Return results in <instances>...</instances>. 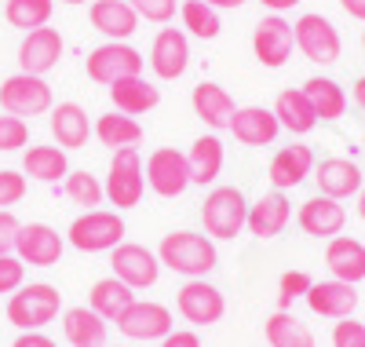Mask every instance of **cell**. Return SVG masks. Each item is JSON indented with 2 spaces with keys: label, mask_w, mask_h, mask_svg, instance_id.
I'll use <instances>...</instances> for the list:
<instances>
[{
  "label": "cell",
  "mask_w": 365,
  "mask_h": 347,
  "mask_svg": "<svg viewBox=\"0 0 365 347\" xmlns=\"http://www.w3.org/2000/svg\"><path fill=\"white\" fill-rule=\"evenodd\" d=\"M158 260L182 274V278H205L208 271H216L220 263V252H216V241L208 234H194V231H172L161 238L158 245Z\"/></svg>",
  "instance_id": "6da1fadb"
},
{
  "label": "cell",
  "mask_w": 365,
  "mask_h": 347,
  "mask_svg": "<svg viewBox=\"0 0 365 347\" xmlns=\"http://www.w3.org/2000/svg\"><path fill=\"white\" fill-rule=\"evenodd\" d=\"M58 311H63V293L48 281H34V286H22L8 296V322L22 333L51 326Z\"/></svg>",
  "instance_id": "7a4b0ae2"
},
{
  "label": "cell",
  "mask_w": 365,
  "mask_h": 347,
  "mask_svg": "<svg viewBox=\"0 0 365 347\" xmlns=\"http://www.w3.org/2000/svg\"><path fill=\"white\" fill-rule=\"evenodd\" d=\"M201 223L208 238H220L230 241L245 231L249 223V201L237 186H212L205 205H201Z\"/></svg>",
  "instance_id": "3957f363"
},
{
  "label": "cell",
  "mask_w": 365,
  "mask_h": 347,
  "mask_svg": "<svg viewBox=\"0 0 365 347\" xmlns=\"http://www.w3.org/2000/svg\"><path fill=\"white\" fill-rule=\"evenodd\" d=\"M106 191V201L120 208H135L143 201V191H146V172H143V157L135 146H125V150H113V161H110V176L103 183Z\"/></svg>",
  "instance_id": "277c9868"
},
{
  "label": "cell",
  "mask_w": 365,
  "mask_h": 347,
  "mask_svg": "<svg viewBox=\"0 0 365 347\" xmlns=\"http://www.w3.org/2000/svg\"><path fill=\"white\" fill-rule=\"evenodd\" d=\"M55 99H51V84L37 74H15L0 84V110L11 114V117H41V114H51Z\"/></svg>",
  "instance_id": "5b68a950"
},
{
  "label": "cell",
  "mask_w": 365,
  "mask_h": 347,
  "mask_svg": "<svg viewBox=\"0 0 365 347\" xmlns=\"http://www.w3.org/2000/svg\"><path fill=\"white\" fill-rule=\"evenodd\" d=\"M125 241V219L120 212L106 208H88L70 223V245L81 252H113Z\"/></svg>",
  "instance_id": "8992f818"
},
{
  "label": "cell",
  "mask_w": 365,
  "mask_h": 347,
  "mask_svg": "<svg viewBox=\"0 0 365 347\" xmlns=\"http://www.w3.org/2000/svg\"><path fill=\"white\" fill-rule=\"evenodd\" d=\"M296 48L303 51L307 62H318V66H332V62H340V51H344V41L336 34V26H332L325 15H299L296 26Z\"/></svg>",
  "instance_id": "52a82bcc"
},
{
  "label": "cell",
  "mask_w": 365,
  "mask_h": 347,
  "mask_svg": "<svg viewBox=\"0 0 365 347\" xmlns=\"http://www.w3.org/2000/svg\"><path fill=\"white\" fill-rule=\"evenodd\" d=\"M146 186L158 198H179L190 186V161L187 154L175 146H158L154 154L146 157Z\"/></svg>",
  "instance_id": "ba28073f"
},
{
  "label": "cell",
  "mask_w": 365,
  "mask_h": 347,
  "mask_svg": "<svg viewBox=\"0 0 365 347\" xmlns=\"http://www.w3.org/2000/svg\"><path fill=\"white\" fill-rule=\"evenodd\" d=\"M143 51H135L125 41H106L103 48H96L88 55V77L96 84H117L125 77H139L143 74Z\"/></svg>",
  "instance_id": "9c48e42d"
},
{
  "label": "cell",
  "mask_w": 365,
  "mask_h": 347,
  "mask_svg": "<svg viewBox=\"0 0 365 347\" xmlns=\"http://www.w3.org/2000/svg\"><path fill=\"white\" fill-rule=\"evenodd\" d=\"M113 278H120L128 289H150L154 281L161 278V260L158 252H150L146 245H135V241H120L113 248Z\"/></svg>",
  "instance_id": "30bf717a"
},
{
  "label": "cell",
  "mask_w": 365,
  "mask_h": 347,
  "mask_svg": "<svg viewBox=\"0 0 365 347\" xmlns=\"http://www.w3.org/2000/svg\"><path fill=\"white\" fill-rule=\"evenodd\" d=\"M175 307L190 326H216L227 311V300L216 286H208L205 278H190L187 286L175 293Z\"/></svg>",
  "instance_id": "8fae6325"
},
{
  "label": "cell",
  "mask_w": 365,
  "mask_h": 347,
  "mask_svg": "<svg viewBox=\"0 0 365 347\" xmlns=\"http://www.w3.org/2000/svg\"><path fill=\"white\" fill-rule=\"evenodd\" d=\"M296 48V34H292V22H285L282 15H267L259 19L256 34H252V51L263 62L267 70H282L289 55Z\"/></svg>",
  "instance_id": "7c38bea8"
},
{
  "label": "cell",
  "mask_w": 365,
  "mask_h": 347,
  "mask_svg": "<svg viewBox=\"0 0 365 347\" xmlns=\"http://www.w3.org/2000/svg\"><path fill=\"white\" fill-rule=\"evenodd\" d=\"M117 329L125 333L128 340H165L175 322H172V311L165 303H154V300H135L125 314L117 318Z\"/></svg>",
  "instance_id": "4fadbf2b"
},
{
  "label": "cell",
  "mask_w": 365,
  "mask_h": 347,
  "mask_svg": "<svg viewBox=\"0 0 365 347\" xmlns=\"http://www.w3.org/2000/svg\"><path fill=\"white\" fill-rule=\"evenodd\" d=\"M63 234L48 223H22L19 231V241H15V256L29 267H55L63 260Z\"/></svg>",
  "instance_id": "5bb4252c"
},
{
  "label": "cell",
  "mask_w": 365,
  "mask_h": 347,
  "mask_svg": "<svg viewBox=\"0 0 365 347\" xmlns=\"http://www.w3.org/2000/svg\"><path fill=\"white\" fill-rule=\"evenodd\" d=\"M190 66V41L182 29H161V34L154 37V44H150V70H154L161 81H175L182 77Z\"/></svg>",
  "instance_id": "9a60e30c"
},
{
  "label": "cell",
  "mask_w": 365,
  "mask_h": 347,
  "mask_svg": "<svg viewBox=\"0 0 365 347\" xmlns=\"http://www.w3.org/2000/svg\"><path fill=\"white\" fill-rule=\"evenodd\" d=\"M58 59H63V37H58V29H51V26L29 29L26 41H22V48H19V66H22V74L44 77L48 70L58 66Z\"/></svg>",
  "instance_id": "2e32d148"
},
{
  "label": "cell",
  "mask_w": 365,
  "mask_h": 347,
  "mask_svg": "<svg viewBox=\"0 0 365 347\" xmlns=\"http://www.w3.org/2000/svg\"><path fill=\"white\" fill-rule=\"evenodd\" d=\"M303 300H307L311 314H318V318H332V322L351 318L354 307H358V293H354V286H351V281H336V278L314 281Z\"/></svg>",
  "instance_id": "e0dca14e"
},
{
  "label": "cell",
  "mask_w": 365,
  "mask_h": 347,
  "mask_svg": "<svg viewBox=\"0 0 365 347\" xmlns=\"http://www.w3.org/2000/svg\"><path fill=\"white\" fill-rule=\"evenodd\" d=\"M314 150L303 146V143H292V146H282L278 154L270 157V169H267V179L274 191H292V186H299L303 179H307L314 172Z\"/></svg>",
  "instance_id": "ac0fdd59"
},
{
  "label": "cell",
  "mask_w": 365,
  "mask_h": 347,
  "mask_svg": "<svg viewBox=\"0 0 365 347\" xmlns=\"http://www.w3.org/2000/svg\"><path fill=\"white\" fill-rule=\"evenodd\" d=\"M278 132H282V124L267 106H237L230 117V136L241 146H270L278 139Z\"/></svg>",
  "instance_id": "d6986e66"
},
{
  "label": "cell",
  "mask_w": 365,
  "mask_h": 347,
  "mask_svg": "<svg viewBox=\"0 0 365 347\" xmlns=\"http://www.w3.org/2000/svg\"><path fill=\"white\" fill-rule=\"evenodd\" d=\"M314 183H318V194L347 201V198H358L361 191V169L347 161V157H325V161L314 165Z\"/></svg>",
  "instance_id": "ffe728a7"
},
{
  "label": "cell",
  "mask_w": 365,
  "mask_h": 347,
  "mask_svg": "<svg viewBox=\"0 0 365 347\" xmlns=\"http://www.w3.org/2000/svg\"><path fill=\"white\" fill-rule=\"evenodd\" d=\"M289 219H292V205H289L285 191H270V194H263L249 205V223L245 227L259 241H270L289 227Z\"/></svg>",
  "instance_id": "44dd1931"
},
{
  "label": "cell",
  "mask_w": 365,
  "mask_h": 347,
  "mask_svg": "<svg viewBox=\"0 0 365 347\" xmlns=\"http://www.w3.org/2000/svg\"><path fill=\"white\" fill-rule=\"evenodd\" d=\"M296 219H299L303 234H311V238H336V234L344 231V223H347V208H344L336 198L318 194V198H311V201L299 205Z\"/></svg>",
  "instance_id": "7402d4cb"
},
{
  "label": "cell",
  "mask_w": 365,
  "mask_h": 347,
  "mask_svg": "<svg viewBox=\"0 0 365 347\" xmlns=\"http://www.w3.org/2000/svg\"><path fill=\"white\" fill-rule=\"evenodd\" d=\"M325 267L336 281H365V245L358 238H347V234H336L329 238V248H325Z\"/></svg>",
  "instance_id": "603a6c76"
},
{
  "label": "cell",
  "mask_w": 365,
  "mask_h": 347,
  "mask_svg": "<svg viewBox=\"0 0 365 347\" xmlns=\"http://www.w3.org/2000/svg\"><path fill=\"white\" fill-rule=\"evenodd\" d=\"M88 19L110 41H128L139 29V15L128 0H96V4L88 8Z\"/></svg>",
  "instance_id": "cb8c5ba5"
},
{
  "label": "cell",
  "mask_w": 365,
  "mask_h": 347,
  "mask_svg": "<svg viewBox=\"0 0 365 347\" xmlns=\"http://www.w3.org/2000/svg\"><path fill=\"white\" fill-rule=\"evenodd\" d=\"M190 106H194V114L208 124V129H230V117H234V96L223 88V84H216V81H201L194 91H190Z\"/></svg>",
  "instance_id": "d4e9b609"
},
{
  "label": "cell",
  "mask_w": 365,
  "mask_h": 347,
  "mask_svg": "<svg viewBox=\"0 0 365 347\" xmlns=\"http://www.w3.org/2000/svg\"><path fill=\"white\" fill-rule=\"evenodd\" d=\"M110 99H113L117 114L139 117V114L154 110V106L161 103V88H158V84H150V81L139 74V77H125V81L110 84Z\"/></svg>",
  "instance_id": "484cf974"
},
{
  "label": "cell",
  "mask_w": 365,
  "mask_h": 347,
  "mask_svg": "<svg viewBox=\"0 0 365 347\" xmlns=\"http://www.w3.org/2000/svg\"><path fill=\"white\" fill-rule=\"evenodd\" d=\"M51 136H55V143L63 146V150H81V146H88V136H91V124H88V114H84V106H77V103H58V106H51Z\"/></svg>",
  "instance_id": "4316f807"
},
{
  "label": "cell",
  "mask_w": 365,
  "mask_h": 347,
  "mask_svg": "<svg viewBox=\"0 0 365 347\" xmlns=\"http://www.w3.org/2000/svg\"><path fill=\"white\" fill-rule=\"evenodd\" d=\"M106 318L91 307H70L63 314V336L70 347H106Z\"/></svg>",
  "instance_id": "83f0119b"
},
{
  "label": "cell",
  "mask_w": 365,
  "mask_h": 347,
  "mask_svg": "<svg viewBox=\"0 0 365 347\" xmlns=\"http://www.w3.org/2000/svg\"><path fill=\"white\" fill-rule=\"evenodd\" d=\"M132 303H135V289H128L125 281L113 278V274L103 278V281H96L91 293H88V307L96 311L99 318H106V322H117Z\"/></svg>",
  "instance_id": "f1b7e54d"
},
{
  "label": "cell",
  "mask_w": 365,
  "mask_h": 347,
  "mask_svg": "<svg viewBox=\"0 0 365 347\" xmlns=\"http://www.w3.org/2000/svg\"><path fill=\"white\" fill-rule=\"evenodd\" d=\"M274 117H278V124L285 132L292 136H307L318 117H314V106L307 103V96H303V88H285L278 99H274Z\"/></svg>",
  "instance_id": "f546056e"
},
{
  "label": "cell",
  "mask_w": 365,
  "mask_h": 347,
  "mask_svg": "<svg viewBox=\"0 0 365 347\" xmlns=\"http://www.w3.org/2000/svg\"><path fill=\"white\" fill-rule=\"evenodd\" d=\"M303 96L314 106V117L318 121H340L344 110H347V91L332 81V77H311L303 81Z\"/></svg>",
  "instance_id": "4dcf8cb0"
},
{
  "label": "cell",
  "mask_w": 365,
  "mask_h": 347,
  "mask_svg": "<svg viewBox=\"0 0 365 347\" xmlns=\"http://www.w3.org/2000/svg\"><path fill=\"white\" fill-rule=\"evenodd\" d=\"M22 172L41 183H58L70 176V161L63 146H29L22 154Z\"/></svg>",
  "instance_id": "1f68e13d"
},
{
  "label": "cell",
  "mask_w": 365,
  "mask_h": 347,
  "mask_svg": "<svg viewBox=\"0 0 365 347\" xmlns=\"http://www.w3.org/2000/svg\"><path fill=\"white\" fill-rule=\"evenodd\" d=\"M187 161H190V183H197V186L216 183L220 172H223V143H220V136L194 139Z\"/></svg>",
  "instance_id": "d6a6232c"
},
{
  "label": "cell",
  "mask_w": 365,
  "mask_h": 347,
  "mask_svg": "<svg viewBox=\"0 0 365 347\" xmlns=\"http://www.w3.org/2000/svg\"><path fill=\"white\" fill-rule=\"evenodd\" d=\"M267 343L270 347H314V333L307 322H299L292 311H274L263 322Z\"/></svg>",
  "instance_id": "836d02e7"
},
{
  "label": "cell",
  "mask_w": 365,
  "mask_h": 347,
  "mask_svg": "<svg viewBox=\"0 0 365 347\" xmlns=\"http://www.w3.org/2000/svg\"><path fill=\"white\" fill-rule=\"evenodd\" d=\"M91 132H96V139L103 146H110V150H125V146H139L143 143V124L135 117H128V114H117V110L103 114Z\"/></svg>",
  "instance_id": "e575fe53"
},
{
  "label": "cell",
  "mask_w": 365,
  "mask_h": 347,
  "mask_svg": "<svg viewBox=\"0 0 365 347\" xmlns=\"http://www.w3.org/2000/svg\"><path fill=\"white\" fill-rule=\"evenodd\" d=\"M179 15H182V34H190L197 41H216L220 37V11L205 4V0H182L179 4Z\"/></svg>",
  "instance_id": "d590c367"
},
{
  "label": "cell",
  "mask_w": 365,
  "mask_h": 347,
  "mask_svg": "<svg viewBox=\"0 0 365 347\" xmlns=\"http://www.w3.org/2000/svg\"><path fill=\"white\" fill-rule=\"evenodd\" d=\"M51 8H55V0H8V4H4V19H8V26L26 29V34H29V29L48 26Z\"/></svg>",
  "instance_id": "8d00e7d4"
},
{
  "label": "cell",
  "mask_w": 365,
  "mask_h": 347,
  "mask_svg": "<svg viewBox=\"0 0 365 347\" xmlns=\"http://www.w3.org/2000/svg\"><path fill=\"white\" fill-rule=\"evenodd\" d=\"M63 183H66V198H70L73 205H84V212L106 201V191H103L99 176H91L88 169H77V172H70Z\"/></svg>",
  "instance_id": "74e56055"
},
{
  "label": "cell",
  "mask_w": 365,
  "mask_h": 347,
  "mask_svg": "<svg viewBox=\"0 0 365 347\" xmlns=\"http://www.w3.org/2000/svg\"><path fill=\"white\" fill-rule=\"evenodd\" d=\"M311 286H314V278L307 271H285L278 281V311H289L292 300H303Z\"/></svg>",
  "instance_id": "f35d334b"
},
{
  "label": "cell",
  "mask_w": 365,
  "mask_h": 347,
  "mask_svg": "<svg viewBox=\"0 0 365 347\" xmlns=\"http://www.w3.org/2000/svg\"><path fill=\"white\" fill-rule=\"evenodd\" d=\"M26 143H29V124L22 117H11V114L0 117V154L22 150Z\"/></svg>",
  "instance_id": "ab89813d"
},
{
  "label": "cell",
  "mask_w": 365,
  "mask_h": 347,
  "mask_svg": "<svg viewBox=\"0 0 365 347\" xmlns=\"http://www.w3.org/2000/svg\"><path fill=\"white\" fill-rule=\"evenodd\" d=\"M26 198V176L15 169H0V208H11Z\"/></svg>",
  "instance_id": "60d3db41"
},
{
  "label": "cell",
  "mask_w": 365,
  "mask_h": 347,
  "mask_svg": "<svg viewBox=\"0 0 365 347\" xmlns=\"http://www.w3.org/2000/svg\"><path fill=\"white\" fill-rule=\"evenodd\" d=\"M128 4L135 8V15L139 19H146V22H172L175 19V0H128Z\"/></svg>",
  "instance_id": "b9f144b4"
},
{
  "label": "cell",
  "mask_w": 365,
  "mask_h": 347,
  "mask_svg": "<svg viewBox=\"0 0 365 347\" xmlns=\"http://www.w3.org/2000/svg\"><path fill=\"white\" fill-rule=\"evenodd\" d=\"M26 281V263L19 256H0V293H15Z\"/></svg>",
  "instance_id": "7bdbcfd3"
},
{
  "label": "cell",
  "mask_w": 365,
  "mask_h": 347,
  "mask_svg": "<svg viewBox=\"0 0 365 347\" xmlns=\"http://www.w3.org/2000/svg\"><path fill=\"white\" fill-rule=\"evenodd\" d=\"M332 347H365V326L354 318H340L332 329Z\"/></svg>",
  "instance_id": "ee69618b"
},
{
  "label": "cell",
  "mask_w": 365,
  "mask_h": 347,
  "mask_svg": "<svg viewBox=\"0 0 365 347\" xmlns=\"http://www.w3.org/2000/svg\"><path fill=\"white\" fill-rule=\"evenodd\" d=\"M19 231H22L19 216H15L11 208H0V256H11V252H15Z\"/></svg>",
  "instance_id": "f6af8a7d"
},
{
  "label": "cell",
  "mask_w": 365,
  "mask_h": 347,
  "mask_svg": "<svg viewBox=\"0 0 365 347\" xmlns=\"http://www.w3.org/2000/svg\"><path fill=\"white\" fill-rule=\"evenodd\" d=\"M158 347H201L194 329H172L165 340H158Z\"/></svg>",
  "instance_id": "bcb514c9"
},
{
  "label": "cell",
  "mask_w": 365,
  "mask_h": 347,
  "mask_svg": "<svg viewBox=\"0 0 365 347\" xmlns=\"http://www.w3.org/2000/svg\"><path fill=\"white\" fill-rule=\"evenodd\" d=\"M11 347H58V343H55L51 336H44L41 329H34V333H22Z\"/></svg>",
  "instance_id": "7dc6e473"
},
{
  "label": "cell",
  "mask_w": 365,
  "mask_h": 347,
  "mask_svg": "<svg viewBox=\"0 0 365 347\" xmlns=\"http://www.w3.org/2000/svg\"><path fill=\"white\" fill-rule=\"evenodd\" d=\"M340 8L351 15V19H358V22H365V0H340Z\"/></svg>",
  "instance_id": "c3c4849f"
},
{
  "label": "cell",
  "mask_w": 365,
  "mask_h": 347,
  "mask_svg": "<svg viewBox=\"0 0 365 347\" xmlns=\"http://www.w3.org/2000/svg\"><path fill=\"white\" fill-rule=\"evenodd\" d=\"M259 4L270 11V15H282V11H289V8H296L299 0H259Z\"/></svg>",
  "instance_id": "681fc988"
},
{
  "label": "cell",
  "mask_w": 365,
  "mask_h": 347,
  "mask_svg": "<svg viewBox=\"0 0 365 347\" xmlns=\"http://www.w3.org/2000/svg\"><path fill=\"white\" fill-rule=\"evenodd\" d=\"M354 103H358V110L365 114V77H358V84H354Z\"/></svg>",
  "instance_id": "f907efd6"
},
{
  "label": "cell",
  "mask_w": 365,
  "mask_h": 347,
  "mask_svg": "<svg viewBox=\"0 0 365 347\" xmlns=\"http://www.w3.org/2000/svg\"><path fill=\"white\" fill-rule=\"evenodd\" d=\"M205 4H212V8H241V4H245V0H205Z\"/></svg>",
  "instance_id": "816d5d0a"
},
{
  "label": "cell",
  "mask_w": 365,
  "mask_h": 347,
  "mask_svg": "<svg viewBox=\"0 0 365 347\" xmlns=\"http://www.w3.org/2000/svg\"><path fill=\"white\" fill-rule=\"evenodd\" d=\"M358 216L365 219V183H361V191H358Z\"/></svg>",
  "instance_id": "f5cc1de1"
},
{
  "label": "cell",
  "mask_w": 365,
  "mask_h": 347,
  "mask_svg": "<svg viewBox=\"0 0 365 347\" xmlns=\"http://www.w3.org/2000/svg\"><path fill=\"white\" fill-rule=\"evenodd\" d=\"M63 4H84V0H63Z\"/></svg>",
  "instance_id": "db71d44e"
},
{
  "label": "cell",
  "mask_w": 365,
  "mask_h": 347,
  "mask_svg": "<svg viewBox=\"0 0 365 347\" xmlns=\"http://www.w3.org/2000/svg\"><path fill=\"white\" fill-rule=\"evenodd\" d=\"M361 44H365V29H361Z\"/></svg>",
  "instance_id": "11a10c76"
}]
</instances>
